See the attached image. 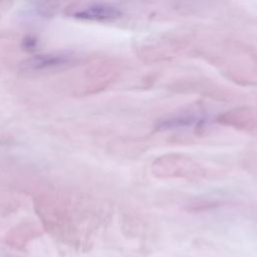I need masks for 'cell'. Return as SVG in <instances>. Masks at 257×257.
<instances>
[{
	"instance_id": "obj_4",
	"label": "cell",
	"mask_w": 257,
	"mask_h": 257,
	"mask_svg": "<svg viewBox=\"0 0 257 257\" xmlns=\"http://www.w3.org/2000/svg\"><path fill=\"white\" fill-rule=\"evenodd\" d=\"M201 120L200 117L193 115V114H183V115H177L169 118L163 119L158 126L160 128H177V127H183V126H190L194 123H199Z\"/></svg>"
},
{
	"instance_id": "obj_1",
	"label": "cell",
	"mask_w": 257,
	"mask_h": 257,
	"mask_svg": "<svg viewBox=\"0 0 257 257\" xmlns=\"http://www.w3.org/2000/svg\"><path fill=\"white\" fill-rule=\"evenodd\" d=\"M154 167L160 169L156 170L158 174L162 173L164 176L171 177H185L199 173L197 166L192 164L190 160L183 157L164 156L163 158L156 161Z\"/></svg>"
},
{
	"instance_id": "obj_3",
	"label": "cell",
	"mask_w": 257,
	"mask_h": 257,
	"mask_svg": "<svg viewBox=\"0 0 257 257\" xmlns=\"http://www.w3.org/2000/svg\"><path fill=\"white\" fill-rule=\"evenodd\" d=\"M121 14V11L116 6L106 3H95L76 11L74 17L91 21H111L119 18Z\"/></svg>"
},
{
	"instance_id": "obj_2",
	"label": "cell",
	"mask_w": 257,
	"mask_h": 257,
	"mask_svg": "<svg viewBox=\"0 0 257 257\" xmlns=\"http://www.w3.org/2000/svg\"><path fill=\"white\" fill-rule=\"evenodd\" d=\"M71 61V56L66 53H49L33 56L21 64L27 71H42L63 66Z\"/></svg>"
},
{
	"instance_id": "obj_5",
	"label": "cell",
	"mask_w": 257,
	"mask_h": 257,
	"mask_svg": "<svg viewBox=\"0 0 257 257\" xmlns=\"http://www.w3.org/2000/svg\"><path fill=\"white\" fill-rule=\"evenodd\" d=\"M37 44H38L37 39L32 35H27L22 40V47L24 50H26L28 52H32V51L36 50Z\"/></svg>"
}]
</instances>
